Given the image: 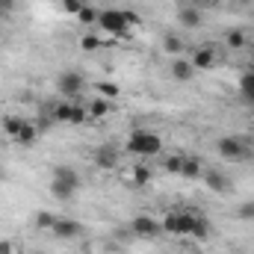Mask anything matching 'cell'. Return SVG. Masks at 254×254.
<instances>
[{
	"label": "cell",
	"mask_w": 254,
	"mask_h": 254,
	"mask_svg": "<svg viewBox=\"0 0 254 254\" xmlns=\"http://www.w3.org/2000/svg\"><path fill=\"white\" fill-rule=\"evenodd\" d=\"M190 63L195 65V71H207V68H213V65L219 63V57H216L213 48H198V51L192 54Z\"/></svg>",
	"instance_id": "cell-13"
},
{
	"label": "cell",
	"mask_w": 254,
	"mask_h": 254,
	"mask_svg": "<svg viewBox=\"0 0 254 254\" xmlns=\"http://www.w3.org/2000/svg\"><path fill=\"white\" fill-rule=\"evenodd\" d=\"M86 119H89L86 104H74V101H71V122H68V125H83Z\"/></svg>",
	"instance_id": "cell-23"
},
{
	"label": "cell",
	"mask_w": 254,
	"mask_h": 254,
	"mask_svg": "<svg viewBox=\"0 0 254 254\" xmlns=\"http://www.w3.org/2000/svg\"><path fill=\"white\" fill-rule=\"evenodd\" d=\"M125 148H127V154H133V157L151 160V157H157V154L163 151V139H160V133H154V130L136 127V130L127 136Z\"/></svg>",
	"instance_id": "cell-2"
},
{
	"label": "cell",
	"mask_w": 254,
	"mask_h": 254,
	"mask_svg": "<svg viewBox=\"0 0 254 254\" xmlns=\"http://www.w3.org/2000/svg\"><path fill=\"white\" fill-rule=\"evenodd\" d=\"M240 89H243V95L254 104V71H249V74L240 77Z\"/></svg>",
	"instance_id": "cell-24"
},
{
	"label": "cell",
	"mask_w": 254,
	"mask_h": 254,
	"mask_svg": "<svg viewBox=\"0 0 254 254\" xmlns=\"http://www.w3.org/2000/svg\"><path fill=\"white\" fill-rule=\"evenodd\" d=\"M51 234H54L57 240H77V237L83 234V225H80V222H74V219H65V216H57V222H54Z\"/></svg>",
	"instance_id": "cell-10"
},
{
	"label": "cell",
	"mask_w": 254,
	"mask_h": 254,
	"mask_svg": "<svg viewBox=\"0 0 254 254\" xmlns=\"http://www.w3.org/2000/svg\"><path fill=\"white\" fill-rule=\"evenodd\" d=\"M95 89H98V95H101V98H107V101L119 95V86H113V83H98Z\"/></svg>",
	"instance_id": "cell-27"
},
{
	"label": "cell",
	"mask_w": 254,
	"mask_h": 254,
	"mask_svg": "<svg viewBox=\"0 0 254 254\" xmlns=\"http://www.w3.org/2000/svg\"><path fill=\"white\" fill-rule=\"evenodd\" d=\"M201 181H204V187H207V190L216 192V195H228V192H234V181H231L228 175L216 172V169H204Z\"/></svg>",
	"instance_id": "cell-8"
},
{
	"label": "cell",
	"mask_w": 254,
	"mask_h": 254,
	"mask_svg": "<svg viewBox=\"0 0 254 254\" xmlns=\"http://www.w3.org/2000/svg\"><path fill=\"white\" fill-rule=\"evenodd\" d=\"M80 187H83V181H80V175H77L71 166H57V169H54V178H51V195H54V198L71 201Z\"/></svg>",
	"instance_id": "cell-4"
},
{
	"label": "cell",
	"mask_w": 254,
	"mask_h": 254,
	"mask_svg": "<svg viewBox=\"0 0 254 254\" xmlns=\"http://www.w3.org/2000/svg\"><path fill=\"white\" fill-rule=\"evenodd\" d=\"M237 213H240L243 219H254V204H243V207H240Z\"/></svg>",
	"instance_id": "cell-30"
},
{
	"label": "cell",
	"mask_w": 254,
	"mask_h": 254,
	"mask_svg": "<svg viewBox=\"0 0 254 254\" xmlns=\"http://www.w3.org/2000/svg\"><path fill=\"white\" fill-rule=\"evenodd\" d=\"M216 151H219L222 160H231V163H240V160L249 157V145H246L240 136H222V139L216 142Z\"/></svg>",
	"instance_id": "cell-7"
},
{
	"label": "cell",
	"mask_w": 254,
	"mask_h": 254,
	"mask_svg": "<svg viewBox=\"0 0 254 254\" xmlns=\"http://www.w3.org/2000/svg\"><path fill=\"white\" fill-rule=\"evenodd\" d=\"M119 160H122V154L116 151V145H98V148L92 151V163H95L98 169H104V172H113V169L119 166Z\"/></svg>",
	"instance_id": "cell-9"
},
{
	"label": "cell",
	"mask_w": 254,
	"mask_h": 254,
	"mask_svg": "<svg viewBox=\"0 0 254 254\" xmlns=\"http://www.w3.org/2000/svg\"><path fill=\"white\" fill-rule=\"evenodd\" d=\"M86 110H89V116H92V119H104V116H110L113 104H110L107 98H95V101H89V104H86Z\"/></svg>",
	"instance_id": "cell-17"
},
{
	"label": "cell",
	"mask_w": 254,
	"mask_h": 254,
	"mask_svg": "<svg viewBox=\"0 0 254 254\" xmlns=\"http://www.w3.org/2000/svg\"><path fill=\"white\" fill-rule=\"evenodd\" d=\"M163 51H166V57H181L184 54V39L181 36H175V33H166L163 36Z\"/></svg>",
	"instance_id": "cell-16"
},
{
	"label": "cell",
	"mask_w": 254,
	"mask_h": 254,
	"mask_svg": "<svg viewBox=\"0 0 254 254\" xmlns=\"http://www.w3.org/2000/svg\"><path fill=\"white\" fill-rule=\"evenodd\" d=\"M33 222H36V228H39V231H51V228H54V222H57V216H54V213H48V210H39Z\"/></svg>",
	"instance_id": "cell-22"
},
{
	"label": "cell",
	"mask_w": 254,
	"mask_h": 254,
	"mask_svg": "<svg viewBox=\"0 0 254 254\" xmlns=\"http://www.w3.org/2000/svg\"><path fill=\"white\" fill-rule=\"evenodd\" d=\"M36 139H39V127L33 125V122H27V125L21 127V133H18L15 142H18V145H33Z\"/></svg>",
	"instance_id": "cell-19"
},
{
	"label": "cell",
	"mask_w": 254,
	"mask_h": 254,
	"mask_svg": "<svg viewBox=\"0 0 254 254\" xmlns=\"http://www.w3.org/2000/svg\"><path fill=\"white\" fill-rule=\"evenodd\" d=\"M151 181H154V172H151L148 166H136V169H133V184H136V187H148Z\"/></svg>",
	"instance_id": "cell-20"
},
{
	"label": "cell",
	"mask_w": 254,
	"mask_h": 254,
	"mask_svg": "<svg viewBox=\"0 0 254 254\" xmlns=\"http://www.w3.org/2000/svg\"><path fill=\"white\" fill-rule=\"evenodd\" d=\"M163 234H172V237H195L198 243L207 240L210 234V225L204 216H195V213H169L163 219Z\"/></svg>",
	"instance_id": "cell-1"
},
{
	"label": "cell",
	"mask_w": 254,
	"mask_h": 254,
	"mask_svg": "<svg viewBox=\"0 0 254 254\" xmlns=\"http://www.w3.org/2000/svg\"><path fill=\"white\" fill-rule=\"evenodd\" d=\"M57 89H60V95L65 101H80V95L86 89V77L80 71H63L57 77Z\"/></svg>",
	"instance_id": "cell-5"
},
{
	"label": "cell",
	"mask_w": 254,
	"mask_h": 254,
	"mask_svg": "<svg viewBox=\"0 0 254 254\" xmlns=\"http://www.w3.org/2000/svg\"><path fill=\"white\" fill-rule=\"evenodd\" d=\"M54 122H60V125H68L71 122V101H60L54 107Z\"/></svg>",
	"instance_id": "cell-21"
},
{
	"label": "cell",
	"mask_w": 254,
	"mask_h": 254,
	"mask_svg": "<svg viewBox=\"0 0 254 254\" xmlns=\"http://www.w3.org/2000/svg\"><path fill=\"white\" fill-rule=\"evenodd\" d=\"M98 27L116 39H125L130 36V30L136 27V15L125 12V9H101L98 12Z\"/></svg>",
	"instance_id": "cell-3"
},
{
	"label": "cell",
	"mask_w": 254,
	"mask_h": 254,
	"mask_svg": "<svg viewBox=\"0 0 254 254\" xmlns=\"http://www.w3.org/2000/svg\"><path fill=\"white\" fill-rule=\"evenodd\" d=\"M80 48H83V51H95V48H101V39H98V36H83Z\"/></svg>",
	"instance_id": "cell-29"
},
{
	"label": "cell",
	"mask_w": 254,
	"mask_h": 254,
	"mask_svg": "<svg viewBox=\"0 0 254 254\" xmlns=\"http://www.w3.org/2000/svg\"><path fill=\"white\" fill-rule=\"evenodd\" d=\"M169 71H172V77L178 80V83H190L192 77H195V65L190 60H184V57H175L172 65H169Z\"/></svg>",
	"instance_id": "cell-11"
},
{
	"label": "cell",
	"mask_w": 254,
	"mask_h": 254,
	"mask_svg": "<svg viewBox=\"0 0 254 254\" xmlns=\"http://www.w3.org/2000/svg\"><path fill=\"white\" fill-rule=\"evenodd\" d=\"M0 254H15V243L12 240H0Z\"/></svg>",
	"instance_id": "cell-31"
},
{
	"label": "cell",
	"mask_w": 254,
	"mask_h": 254,
	"mask_svg": "<svg viewBox=\"0 0 254 254\" xmlns=\"http://www.w3.org/2000/svg\"><path fill=\"white\" fill-rule=\"evenodd\" d=\"M204 175V163L198 157H184V169H181V178L187 181H198Z\"/></svg>",
	"instance_id": "cell-14"
},
{
	"label": "cell",
	"mask_w": 254,
	"mask_h": 254,
	"mask_svg": "<svg viewBox=\"0 0 254 254\" xmlns=\"http://www.w3.org/2000/svg\"><path fill=\"white\" fill-rule=\"evenodd\" d=\"M198 3H216V0H198Z\"/></svg>",
	"instance_id": "cell-32"
},
{
	"label": "cell",
	"mask_w": 254,
	"mask_h": 254,
	"mask_svg": "<svg viewBox=\"0 0 254 254\" xmlns=\"http://www.w3.org/2000/svg\"><path fill=\"white\" fill-rule=\"evenodd\" d=\"M83 6H86L83 0H63V9L68 12V15H77V12H80Z\"/></svg>",
	"instance_id": "cell-28"
},
{
	"label": "cell",
	"mask_w": 254,
	"mask_h": 254,
	"mask_svg": "<svg viewBox=\"0 0 254 254\" xmlns=\"http://www.w3.org/2000/svg\"><path fill=\"white\" fill-rule=\"evenodd\" d=\"M246 42H249V39H246V30H237V27H234V30L225 33V45H228L231 51H243Z\"/></svg>",
	"instance_id": "cell-18"
},
{
	"label": "cell",
	"mask_w": 254,
	"mask_h": 254,
	"mask_svg": "<svg viewBox=\"0 0 254 254\" xmlns=\"http://www.w3.org/2000/svg\"><path fill=\"white\" fill-rule=\"evenodd\" d=\"M130 234L133 237H142V240H157L163 234V219H154L148 213H139L130 219Z\"/></svg>",
	"instance_id": "cell-6"
},
{
	"label": "cell",
	"mask_w": 254,
	"mask_h": 254,
	"mask_svg": "<svg viewBox=\"0 0 254 254\" xmlns=\"http://www.w3.org/2000/svg\"><path fill=\"white\" fill-rule=\"evenodd\" d=\"M27 125V119H21V116H6L3 122H0V127H3V136H9L12 142L18 139V133H21V127Z\"/></svg>",
	"instance_id": "cell-15"
},
{
	"label": "cell",
	"mask_w": 254,
	"mask_h": 254,
	"mask_svg": "<svg viewBox=\"0 0 254 254\" xmlns=\"http://www.w3.org/2000/svg\"><path fill=\"white\" fill-rule=\"evenodd\" d=\"M77 18H80V24H98V9L95 6H83L77 12Z\"/></svg>",
	"instance_id": "cell-25"
},
{
	"label": "cell",
	"mask_w": 254,
	"mask_h": 254,
	"mask_svg": "<svg viewBox=\"0 0 254 254\" xmlns=\"http://www.w3.org/2000/svg\"><path fill=\"white\" fill-rule=\"evenodd\" d=\"M181 169H184V154H175V157H169V160H166V172L181 175Z\"/></svg>",
	"instance_id": "cell-26"
},
{
	"label": "cell",
	"mask_w": 254,
	"mask_h": 254,
	"mask_svg": "<svg viewBox=\"0 0 254 254\" xmlns=\"http://www.w3.org/2000/svg\"><path fill=\"white\" fill-rule=\"evenodd\" d=\"M178 21H181L184 30H198V27L204 24V15H201V9H195V6H181V9H178Z\"/></svg>",
	"instance_id": "cell-12"
},
{
	"label": "cell",
	"mask_w": 254,
	"mask_h": 254,
	"mask_svg": "<svg viewBox=\"0 0 254 254\" xmlns=\"http://www.w3.org/2000/svg\"><path fill=\"white\" fill-rule=\"evenodd\" d=\"M39 254H45V252H39Z\"/></svg>",
	"instance_id": "cell-33"
}]
</instances>
